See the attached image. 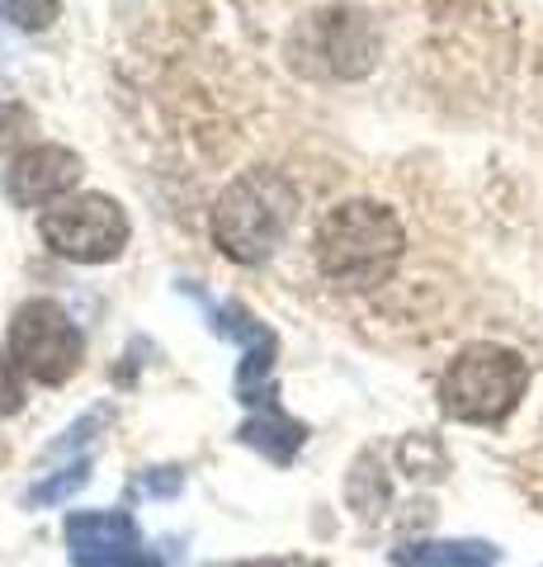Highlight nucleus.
<instances>
[{"label":"nucleus","mask_w":543,"mask_h":567,"mask_svg":"<svg viewBox=\"0 0 543 567\" xmlns=\"http://www.w3.org/2000/svg\"><path fill=\"white\" fill-rule=\"evenodd\" d=\"M66 548L76 567H161L128 511H76L66 516Z\"/></svg>","instance_id":"obj_8"},{"label":"nucleus","mask_w":543,"mask_h":567,"mask_svg":"<svg viewBox=\"0 0 543 567\" xmlns=\"http://www.w3.org/2000/svg\"><path fill=\"white\" fill-rule=\"evenodd\" d=\"M24 406V383H20V364L0 350V416H14Z\"/></svg>","instance_id":"obj_14"},{"label":"nucleus","mask_w":543,"mask_h":567,"mask_svg":"<svg viewBox=\"0 0 543 567\" xmlns=\"http://www.w3.org/2000/svg\"><path fill=\"white\" fill-rule=\"evenodd\" d=\"M128 213L109 194H72V199L52 204L39 218V237L48 251L76 265L118 260L128 246Z\"/></svg>","instance_id":"obj_5"},{"label":"nucleus","mask_w":543,"mask_h":567,"mask_svg":"<svg viewBox=\"0 0 543 567\" xmlns=\"http://www.w3.org/2000/svg\"><path fill=\"white\" fill-rule=\"evenodd\" d=\"M530 388V364L505 346H468L440 379L445 416L468 425H497L520 406Z\"/></svg>","instance_id":"obj_4"},{"label":"nucleus","mask_w":543,"mask_h":567,"mask_svg":"<svg viewBox=\"0 0 543 567\" xmlns=\"http://www.w3.org/2000/svg\"><path fill=\"white\" fill-rule=\"evenodd\" d=\"M208 327L227 341L241 346V364H237V402L251 406L255 416H274L284 412L279 406V393H274V354H279V341L274 331L251 317L241 303H208Z\"/></svg>","instance_id":"obj_7"},{"label":"nucleus","mask_w":543,"mask_h":567,"mask_svg":"<svg viewBox=\"0 0 543 567\" xmlns=\"http://www.w3.org/2000/svg\"><path fill=\"white\" fill-rule=\"evenodd\" d=\"M10 360L20 364V374H29L33 383L58 388L81 369L85 336L72 317H66L62 303L33 298V303H24L10 322Z\"/></svg>","instance_id":"obj_6"},{"label":"nucleus","mask_w":543,"mask_h":567,"mask_svg":"<svg viewBox=\"0 0 543 567\" xmlns=\"http://www.w3.org/2000/svg\"><path fill=\"white\" fill-rule=\"evenodd\" d=\"M180 487H185V473L180 468H152V473H143L133 483L137 496H175Z\"/></svg>","instance_id":"obj_15"},{"label":"nucleus","mask_w":543,"mask_h":567,"mask_svg":"<svg viewBox=\"0 0 543 567\" xmlns=\"http://www.w3.org/2000/svg\"><path fill=\"white\" fill-rule=\"evenodd\" d=\"M85 483H91V458H72L66 468H58L52 477H43L39 487H29L24 502H29V506H58V502H66V496H76Z\"/></svg>","instance_id":"obj_12"},{"label":"nucleus","mask_w":543,"mask_h":567,"mask_svg":"<svg viewBox=\"0 0 543 567\" xmlns=\"http://www.w3.org/2000/svg\"><path fill=\"white\" fill-rule=\"evenodd\" d=\"M297 223V185L279 166H251L218 194L213 246L232 265H265Z\"/></svg>","instance_id":"obj_2"},{"label":"nucleus","mask_w":543,"mask_h":567,"mask_svg":"<svg viewBox=\"0 0 543 567\" xmlns=\"http://www.w3.org/2000/svg\"><path fill=\"white\" fill-rule=\"evenodd\" d=\"M241 445H251L270 458V464H289V458L303 450V440H307V425L303 421H293L284 412H274V416H251L247 425H241Z\"/></svg>","instance_id":"obj_11"},{"label":"nucleus","mask_w":543,"mask_h":567,"mask_svg":"<svg viewBox=\"0 0 543 567\" xmlns=\"http://www.w3.org/2000/svg\"><path fill=\"white\" fill-rule=\"evenodd\" d=\"M62 14V0H0V24H14L24 33H43Z\"/></svg>","instance_id":"obj_13"},{"label":"nucleus","mask_w":543,"mask_h":567,"mask_svg":"<svg viewBox=\"0 0 543 567\" xmlns=\"http://www.w3.org/2000/svg\"><path fill=\"white\" fill-rule=\"evenodd\" d=\"M85 162L72 147H58V142H43V147L20 152L6 166V199L14 208H43V204H62L72 199V189L81 185Z\"/></svg>","instance_id":"obj_9"},{"label":"nucleus","mask_w":543,"mask_h":567,"mask_svg":"<svg viewBox=\"0 0 543 567\" xmlns=\"http://www.w3.org/2000/svg\"><path fill=\"white\" fill-rule=\"evenodd\" d=\"M407 260V223L378 199H341L322 213L312 233V265L345 293H369L393 284Z\"/></svg>","instance_id":"obj_1"},{"label":"nucleus","mask_w":543,"mask_h":567,"mask_svg":"<svg viewBox=\"0 0 543 567\" xmlns=\"http://www.w3.org/2000/svg\"><path fill=\"white\" fill-rule=\"evenodd\" d=\"M289 62L317 81H359L378 62L374 14L359 6H326L289 33Z\"/></svg>","instance_id":"obj_3"},{"label":"nucleus","mask_w":543,"mask_h":567,"mask_svg":"<svg viewBox=\"0 0 543 567\" xmlns=\"http://www.w3.org/2000/svg\"><path fill=\"white\" fill-rule=\"evenodd\" d=\"M29 123H33V118H29L24 104H0V152L14 147V142L29 133Z\"/></svg>","instance_id":"obj_16"},{"label":"nucleus","mask_w":543,"mask_h":567,"mask_svg":"<svg viewBox=\"0 0 543 567\" xmlns=\"http://www.w3.org/2000/svg\"><path fill=\"white\" fill-rule=\"evenodd\" d=\"M104 421H109V412H91V416H81V421L72 425V431H66V440H58V445H52V454L81 450V445H85V440H91V431H95V425H104Z\"/></svg>","instance_id":"obj_17"},{"label":"nucleus","mask_w":543,"mask_h":567,"mask_svg":"<svg viewBox=\"0 0 543 567\" xmlns=\"http://www.w3.org/2000/svg\"><path fill=\"white\" fill-rule=\"evenodd\" d=\"M227 567H326L317 558H255V563H227Z\"/></svg>","instance_id":"obj_18"},{"label":"nucleus","mask_w":543,"mask_h":567,"mask_svg":"<svg viewBox=\"0 0 543 567\" xmlns=\"http://www.w3.org/2000/svg\"><path fill=\"white\" fill-rule=\"evenodd\" d=\"M497 558L501 548L487 539H416L393 548L397 567H492Z\"/></svg>","instance_id":"obj_10"}]
</instances>
